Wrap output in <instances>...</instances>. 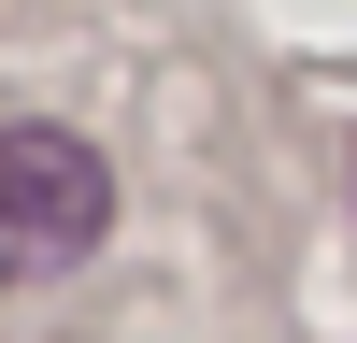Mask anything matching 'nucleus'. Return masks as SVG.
<instances>
[{"mask_svg":"<svg viewBox=\"0 0 357 343\" xmlns=\"http://www.w3.org/2000/svg\"><path fill=\"white\" fill-rule=\"evenodd\" d=\"M114 229V172L86 129H0V286L86 272Z\"/></svg>","mask_w":357,"mask_h":343,"instance_id":"obj_1","label":"nucleus"}]
</instances>
